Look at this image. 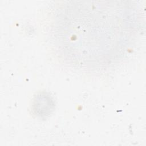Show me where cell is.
Returning <instances> with one entry per match:
<instances>
[{
    "label": "cell",
    "instance_id": "cell-1",
    "mask_svg": "<svg viewBox=\"0 0 146 146\" xmlns=\"http://www.w3.org/2000/svg\"><path fill=\"white\" fill-rule=\"evenodd\" d=\"M54 18L55 46L65 60L83 68L111 64L129 46L134 16L126 5L75 2Z\"/></svg>",
    "mask_w": 146,
    "mask_h": 146
},
{
    "label": "cell",
    "instance_id": "cell-2",
    "mask_svg": "<svg viewBox=\"0 0 146 146\" xmlns=\"http://www.w3.org/2000/svg\"><path fill=\"white\" fill-rule=\"evenodd\" d=\"M55 104L52 98L46 93L40 94L35 96L33 103L34 113L39 117H46L54 110Z\"/></svg>",
    "mask_w": 146,
    "mask_h": 146
}]
</instances>
